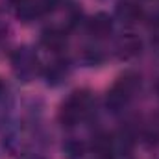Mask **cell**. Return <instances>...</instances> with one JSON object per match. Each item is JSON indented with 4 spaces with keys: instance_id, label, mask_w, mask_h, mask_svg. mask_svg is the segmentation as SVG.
<instances>
[{
    "instance_id": "cell-1",
    "label": "cell",
    "mask_w": 159,
    "mask_h": 159,
    "mask_svg": "<svg viewBox=\"0 0 159 159\" xmlns=\"http://www.w3.org/2000/svg\"><path fill=\"white\" fill-rule=\"evenodd\" d=\"M93 107V96L89 91H74L59 107V122L63 126H74L83 120Z\"/></svg>"
},
{
    "instance_id": "cell-2",
    "label": "cell",
    "mask_w": 159,
    "mask_h": 159,
    "mask_svg": "<svg viewBox=\"0 0 159 159\" xmlns=\"http://www.w3.org/2000/svg\"><path fill=\"white\" fill-rule=\"evenodd\" d=\"M141 85V78L135 72H124L119 80L113 83V87L107 91L106 94V106L111 111H120L124 106H128V102L133 98L135 91Z\"/></svg>"
},
{
    "instance_id": "cell-3",
    "label": "cell",
    "mask_w": 159,
    "mask_h": 159,
    "mask_svg": "<svg viewBox=\"0 0 159 159\" xmlns=\"http://www.w3.org/2000/svg\"><path fill=\"white\" fill-rule=\"evenodd\" d=\"M11 65L13 70L19 78L24 81H30L37 72H39V63H37V56L30 50V48H17L11 56Z\"/></svg>"
},
{
    "instance_id": "cell-4",
    "label": "cell",
    "mask_w": 159,
    "mask_h": 159,
    "mask_svg": "<svg viewBox=\"0 0 159 159\" xmlns=\"http://www.w3.org/2000/svg\"><path fill=\"white\" fill-rule=\"evenodd\" d=\"M57 4H59V0H22L15 6L17 7V17L22 19L24 22H28L35 17L50 13L52 9H56Z\"/></svg>"
},
{
    "instance_id": "cell-5",
    "label": "cell",
    "mask_w": 159,
    "mask_h": 159,
    "mask_svg": "<svg viewBox=\"0 0 159 159\" xmlns=\"http://www.w3.org/2000/svg\"><path fill=\"white\" fill-rule=\"evenodd\" d=\"M87 32L96 37V39H104L113 32V20L107 13H96L87 20Z\"/></svg>"
},
{
    "instance_id": "cell-6",
    "label": "cell",
    "mask_w": 159,
    "mask_h": 159,
    "mask_svg": "<svg viewBox=\"0 0 159 159\" xmlns=\"http://www.w3.org/2000/svg\"><path fill=\"white\" fill-rule=\"evenodd\" d=\"M41 44L46 50H50V52H61L65 48V44H67V34H65V30H61L57 26L43 30V34H41Z\"/></svg>"
},
{
    "instance_id": "cell-7",
    "label": "cell",
    "mask_w": 159,
    "mask_h": 159,
    "mask_svg": "<svg viewBox=\"0 0 159 159\" xmlns=\"http://www.w3.org/2000/svg\"><path fill=\"white\" fill-rule=\"evenodd\" d=\"M93 152L98 159H115L117 156V144L115 139L109 133H98L93 139Z\"/></svg>"
},
{
    "instance_id": "cell-8",
    "label": "cell",
    "mask_w": 159,
    "mask_h": 159,
    "mask_svg": "<svg viewBox=\"0 0 159 159\" xmlns=\"http://www.w3.org/2000/svg\"><path fill=\"white\" fill-rule=\"evenodd\" d=\"M141 39L133 34H128V35H122L117 41V56L120 59H129V57H135L141 54Z\"/></svg>"
},
{
    "instance_id": "cell-9",
    "label": "cell",
    "mask_w": 159,
    "mask_h": 159,
    "mask_svg": "<svg viewBox=\"0 0 159 159\" xmlns=\"http://www.w3.org/2000/svg\"><path fill=\"white\" fill-rule=\"evenodd\" d=\"M117 17L126 24H133L141 20L143 9L135 0H120L117 4Z\"/></svg>"
},
{
    "instance_id": "cell-10",
    "label": "cell",
    "mask_w": 159,
    "mask_h": 159,
    "mask_svg": "<svg viewBox=\"0 0 159 159\" xmlns=\"http://www.w3.org/2000/svg\"><path fill=\"white\" fill-rule=\"evenodd\" d=\"M67 74H69V65H67V61H63V59L54 61V63L44 70V78H46V81H48L50 85H59L63 80L67 78Z\"/></svg>"
},
{
    "instance_id": "cell-11",
    "label": "cell",
    "mask_w": 159,
    "mask_h": 159,
    "mask_svg": "<svg viewBox=\"0 0 159 159\" xmlns=\"http://www.w3.org/2000/svg\"><path fill=\"white\" fill-rule=\"evenodd\" d=\"M83 61L87 65H98L104 61V54L100 48H85L83 52Z\"/></svg>"
},
{
    "instance_id": "cell-12",
    "label": "cell",
    "mask_w": 159,
    "mask_h": 159,
    "mask_svg": "<svg viewBox=\"0 0 159 159\" xmlns=\"http://www.w3.org/2000/svg\"><path fill=\"white\" fill-rule=\"evenodd\" d=\"M63 150H65L69 159H76V157H81V154H83V144L80 141H69L63 146Z\"/></svg>"
},
{
    "instance_id": "cell-13",
    "label": "cell",
    "mask_w": 159,
    "mask_h": 159,
    "mask_svg": "<svg viewBox=\"0 0 159 159\" xmlns=\"http://www.w3.org/2000/svg\"><path fill=\"white\" fill-rule=\"evenodd\" d=\"M144 135H146V139L150 143H159V117H156V119L146 126Z\"/></svg>"
},
{
    "instance_id": "cell-14",
    "label": "cell",
    "mask_w": 159,
    "mask_h": 159,
    "mask_svg": "<svg viewBox=\"0 0 159 159\" xmlns=\"http://www.w3.org/2000/svg\"><path fill=\"white\" fill-rule=\"evenodd\" d=\"M4 91H6V85H4V81H2V80H0V96H2V94H4Z\"/></svg>"
},
{
    "instance_id": "cell-15",
    "label": "cell",
    "mask_w": 159,
    "mask_h": 159,
    "mask_svg": "<svg viewBox=\"0 0 159 159\" xmlns=\"http://www.w3.org/2000/svg\"><path fill=\"white\" fill-rule=\"evenodd\" d=\"M9 2H11V4H15V6H17V4H19V2H22V0H9Z\"/></svg>"
},
{
    "instance_id": "cell-16",
    "label": "cell",
    "mask_w": 159,
    "mask_h": 159,
    "mask_svg": "<svg viewBox=\"0 0 159 159\" xmlns=\"http://www.w3.org/2000/svg\"><path fill=\"white\" fill-rule=\"evenodd\" d=\"M156 24H157V26H159V15H157V17H156Z\"/></svg>"
}]
</instances>
